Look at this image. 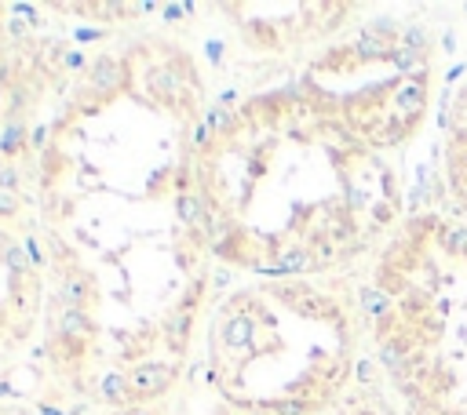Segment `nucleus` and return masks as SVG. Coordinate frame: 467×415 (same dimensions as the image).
Returning a JSON list of instances; mask_svg holds the SVG:
<instances>
[{"mask_svg":"<svg viewBox=\"0 0 467 415\" xmlns=\"http://www.w3.org/2000/svg\"><path fill=\"white\" fill-rule=\"evenodd\" d=\"M362 310L409 415H467V218L401 223Z\"/></svg>","mask_w":467,"mask_h":415,"instance_id":"nucleus-1","label":"nucleus"},{"mask_svg":"<svg viewBox=\"0 0 467 415\" xmlns=\"http://www.w3.org/2000/svg\"><path fill=\"white\" fill-rule=\"evenodd\" d=\"M435 40L416 22L372 18L354 40L329 48L322 58L362 73V84L336 99H314L369 149L387 153L406 146L427 120L435 95Z\"/></svg>","mask_w":467,"mask_h":415,"instance_id":"nucleus-2","label":"nucleus"},{"mask_svg":"<svg viewBox=\"0 0 467 415\" xmlns=\"http://www.w3.org/2000/svg\"><path fill=\"white\" fill-rule=\"evenodd\" d=\"M442 175L445 193L456 204V211L467 218V77L445 99L442 113Z\"/></svg>","mask_w":467,"mask_h":415,"instance_id":"nucleus-3","label":"nucleus"},{"mask_svg":"<svg viewBox=\"0 0 467 415\" xmlns=\"http://www.w3.org/2000/svg\"><path fill=\"white\" fill-rule=\"evenodd\" d=\"M176 379V368L168 364H150V368H139L132 376V397H154V393L168 390V383Z\"/></svg>","mask_w":467,"mask_h":415,"instance_id":"nucleus-4","label":"nucleus"},{"mask_svg":"<svg viewBox=\"0 0 467 415\" xmlns=\"http://www.w3.org/2000/svg\"><path fill=\"white\" fill-rule=\"evenodd\" d=\"M176 211H179L183 223H190V226H201L205 223V201H201L198 193H183L179 201H176Z\"/></svg>","mask_w":467,"mask_h":415,"instance_id":"nucleus-5","label":"nucleus"},{"mask_svg":"<svg viewBox=\"0 0 467 415\" xmlns=\"http://www.w3.org/2000/svg\"><path fill=\"white\" fill-rule=\"evenodd\" d=\"M88 314H84L80 310V306H70V310H66V317H62V335H88Z\"/></svg>","mask_w":467,"mask_h":415,"instance_id":"nucleus-6","label":"nucleus"},{"mask_svg":"<svg viewBox=\"0 0 467 415\" xmlns=\"http://www.w3.org/2000/svg\"><path fill=\"white\" fill-rule=\"evenodd\" d=\"M186 332H190V310H183L172 324H168V342H172L176 354H183V349H186Z\"/></svg>","mask_w":467,"mask_h":415,"instance_id":"nucleus-7","label":"nucleus"},{"mask_svg":"<svg viewBox=\"0 0 467 415\" xmlns=\"http://www.w3.org/2000/svg\"><path fill=\"white\" fill-rule=\"evenodd\" d=\"M114 73H121V70H117V62L102 58V62L95 66V77H92V84H95V87H110V84H114Z\"/></svg>","mask_w":467,"mask_h":415,"instance_id":"nucleus-8","label":"nucleus"},{"mask_svg":"<svg viewBox=\"0 0 467 415\" xmlns=\"http://www.w3.org/2000/svg\"><path fill=\"white\" fill-rule=\"evenodd\" d=\"M124 390H128V383H124L121 376H110L102 383V393H106V401H121L124 397Z\"/></svg>","mask_w":467,"mask_h":415,"instance_id":"nucleus-9","label":"nucleus"},{"mask_svg":"<svg viewBox=\"0 0 467 415\" xmlns=\"http://www.w3.org/2000/svg\"><path fill=\"white\" fill-rule=\"evenodd\" d=\"M18 142H23V128H8V135H4V142H0V149H4V153H11Z\"/></svg>","mask_w":467,"mask_h":415,"instance_id":"nucleus-10","label":"nucleus"},{"mask_svg":"<svg viewBox=\"0 0 467 415\" xmlns=\"http://www.w3.org/2000/svg\"><path fill=\"white\" fill-rule=\"evenodd\" d=\"M15 208H18V201H15L8 190H0V215H11Z\"/></svg>","mask_w":467,"mask_h":415,"instance_id":"nucleus-11","label":"nucleus"},{"mask_svg":"<svg viewBox=\"0 0 467 415\" xmlns=\"http://www.w3.org/2000/svg\"><path fill=\"white\" fill-rule=\"evenodd\" d=\"M8 262H11L15 270H26V266H30V262H26V255L18 252V248H11V252H8Z\"/></svg>","mask_w":467,"mask_h":415,"instance_id":"nucleus-12","label":"nucleus"},{"mask_svg":"<svg viewBox=\"0 0 467 415\" xmlns=\"http://www.w3.org/2000/svg\"><path fill=\"white\" fill-rule=\"evenodd\" d=\"M208 135H212V124H198V128H194V142H198V146H205Z\"/></svg>","mask_w":467,"mask_h":415,"instance_id":"nucleus-13","label":"nucleus"},{"mask_svg":"<svg viewBox=\"0 0 467 415\" xmlns=\"http://www.w3.org/2000/svg\"><path fill=\"white\" fill-rule=\"evenodd\" d=\"M44 415H62V411H55V408H44Z\"/></svg>","mask_w":467,"mask_h":415,"instance_id":"nucleus-14","label":"nucleus"}]
</instances>
